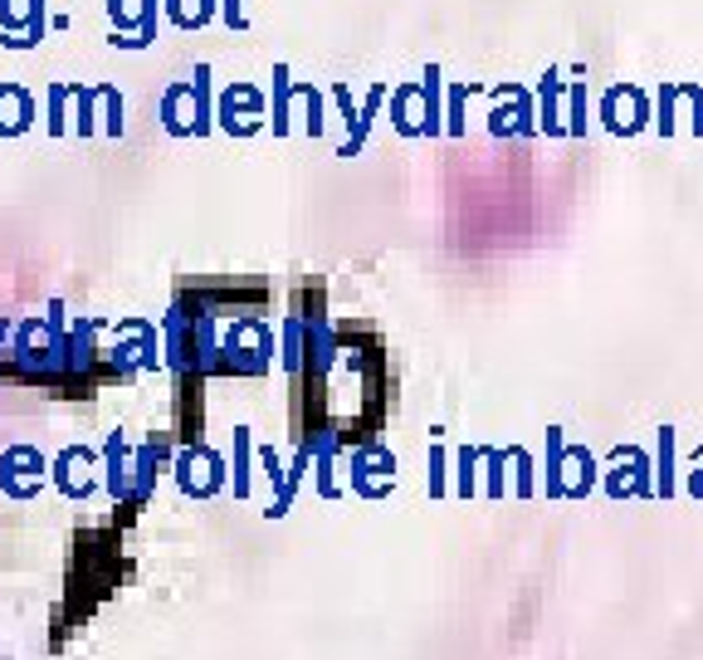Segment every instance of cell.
Instances as JSON below:
<instances>
[{"mask_svg":"<svg viewBox=\"0 0 703 660\" xmlns=\"http://www.w3.org/2000/svg\"><path fill=\"white\" fill-rule=\"evenodd\" d=\"M225 20H230V25H245V15H239V0H225Z\"/></svg>","mask_w":703,"mask_h":660,"instance_id":"cell-5","label":"cell"},{"mask_svg":"<svg viewBox=\"0 0 703 660\" xmlns=\"http://www.w3.org/2000/svg\"><path fill=\"white\" fill-rule=\"evenodd\" d=\"M79 99V132H93V103H98V89H73Z\"/></svg>","mask_w":703,"mask_h":660,"instance_id":"cell-3","label":"cell"},{"mask_svg":"<svg viewBox=\"0 0 703 660\" xmlns=\"http://www.w3.org/2000/svg\"><path fill=\"white\" fill-rule=\"evenodd\" d=\"M206 123H211V69H196L191 79V132H206Z\"/></svg>","mask_w":703,"mask_h":660,"instance_id":"cell-1","label":"cell"},{"mask_svg":"<svg viewBox=\"0 0 703 660\" xmlns=\"http://www.w3.org/2000/svg\"><path fill=\"white\" fill-rule=\"evenodd\" d=\"M108 10H113V20H118V25H142L138 0H108ZM128 49H132V39H128Z\"/></svg>","mask_w":703,"mask_h":660,"instance_id":"cell-2","label":"cell"},{"mask_svg":"<svg viewBox=\"0 0 703 660\" xmlns=\"http://www.w3.org/2000/svg\"><path fill=\"white\" fill-rule=\"evenodd\" d=\"M73 89H49V132H65V99Z\"/></svg>","mask_w":703,"mask_h":660,"instance_id":"cell-4","label":"cell"}]
</instances>
